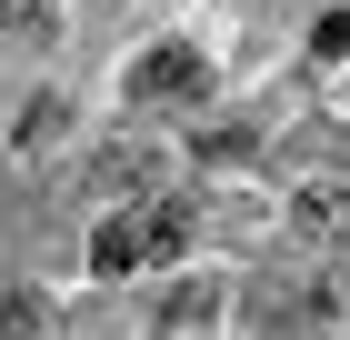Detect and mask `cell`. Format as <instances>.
I'll return each instance as SVG.
<instances>
[{
    "label": "cell",
    "mask_w": 350,
    "mask_h": 340,
    "mask_svg": "<svg viewBox=\"0 0 350 340\" xmlns=\"http://www.w3.org/2000/svg\"><path fill=\"white\" fill-rule=\"evenodd\" d=\"M140 110H161V101H200L211 90V60H200V40H161V51H140L131 80H120Z\"/></svg>",
    "instance_id": "cell-1"
},
{
    "label": "cell",
    "mask_w": 350,
    "mask_h": 340,
    "mask_svg": "<svg viewBox=\"0 0 350 340\" xmlns=\"http://www.w3.org/2000/svg\"><path fill=\"white\" fill-rule=\"evenodd\" d=\"M140 261H161V231H150V210H140V220H100V231H90V270H100V280H131Z\"/></svg>",
    "instance_id": "cell-2"
},
{
    "label": "cell",
    "mask_w": 350,
    "mask_h": 340,
    "mask_svg": "<svg viewBox=\"0 0 350 340\" xmlns=\"http://www.w3.org/2000/svg\"><path fill=\"white\" fill-rule=\"evenodd\" d=\"M291 231H300V240H350V190H340V181H310V190L291 200Z\"/></svg>",
    "instance_id": "cell-3"
},
{
    "label": "cell",
    "mask_w": 350,
    "mask_h": 340,
    "mask_svg": "<svg viewBox=\"0 0 350 340\" xmlns=\"http://www.w3.org/2000/svg\"><path fill=\"white\" fill-rule=\"evenodd\" d=\"M100 190H140V200H161V151H140V140H131V151H110V160H100Z\"/></svg>",
    "instance_id": "cell-4"
},
{
    "label": "cell",
    "mask_w": 350,
    "mask_h": 340,
    "mask_svg": "<svg viewBox=\"0 0 350 340\" xmlns=\"http://www.w3.org/2000/svg\"><path fill=\"white\" fill-rule=\"evenodd\" d=\"M60 120H70V110H60L51 90H30V101H21V131H10V140H21V151H51V140H60Z\"/></svg>",
    "instance_id": "cell-5"
},
{
    "label": "cell",
    "mask_w": 350,
    "mask_h": 340,
    "mask_svg": "<svg viewBox=\"0 0 350 340\" xmlns=\"http://www.w3.org/2000/svg\"><path fill=\"white\" fill-rule=\"evenodd\" d=\"M211 311H220V290L200 280V290H180V300H170V330H190V320H211Z\"/></svg>",
    "instance_id": "cell-6"
},
{
    "label": "cell",
    "mask_w": 350,
    "mask_h": 340,
    "mask_svg": "<svg viewBox=\"0 0 350 340\" xmlns=\"http://www.w3.org/2000/svg\"><path fill=\"white\" fill-rule=\"evenodd\" d=\"M310 51H321V60H350V10H330V21L310 30Z\"/></svg>",
    "instance_id": "cell-7"
},
{
    "label": "cell",
    "mask_w": 350,
    "mask_h": 340,
    "mask_svg": "<svg viewBox=\"0 0 350 340\" xmlns=\"http://www.w3.org/2000/svg\"><path fill=\"white\" fill-rule=\"evenodd\" d=\"M40 10L51 0H0V30H40Z\"/></svg>",
    "instance_id": "cell-8"
},
{
    "label": "cell",
    "mask_w": 350,
    "mask_h": 340,
    "mask_svg": "<svg viewBox=\"0 0 350 340\" xmlns=\"http://www.w3.org/2000/svg\"><path fill=\"white\" fill-rule=\"evenodd\" d=\"M0 340H30V320H0Z\"/></svg>",
    "instance_id": "cell-9"
}]
</instances>
